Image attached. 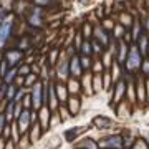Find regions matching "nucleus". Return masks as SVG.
Instances as JSON below:
<instances>
[{
	"instance_id": "nucleus-1",
	"label": "nucleus",
	"mask_w": 149,
	"mask_h": 149,
	"mask_svg": "<svg viewBox=\"0 0 149 149\" xmlns=\"http://www.w3.org/2000/svg\"><path fill=\"white\" fill-rule=\"evenodd\" d=\"M141 52H139V48H138V45H131L129 47V52H128V56H126V60H124V63H126V66H128V70H138V68H141Z\"/></svg>"
},
{
	"instance_id": "nucleus-2",
	"label": "nucleus",
	"mask_w": 149,
	"mask_h": 149,
	"mask_svg": "<svg viewBox=\"0 0 149 149\" xmlns=\"http://www.w3.org/2000/svg\"><path fill=\"white\" fill-rule=\"evenodd\" d=\"M12 27H13V15H7L5 20L0 23V47H3L5 42L8 40L12 33Z\"/></svg>"
},
{
	"instance_id": "nucleus-3",
	"label": "nucleus",
	"mask_w": 149,
	"mask_h": 149,
	"mask_svg": "<svg viewBox=\"0 0 149 149\" xmlns=\"http://www.w3.org/2000/svg\"><path fill=\"white\" fill-rule=\"evenodd\" d=\"M93 38H95L96 42H100L103 45V47L106 48L108 45H109V42H111V38L108 37V33H106V30L98 23V25H95L93 27Z\"/></svg>"
},
{
	"instance_id": "nucleus-4",
	"label": "nucleus",
	"mask_w": 149,
	"mask_h": 149,
	"mask_svg": "<svg viewBox=\"0 0 149 149\" xmlns=\"http://www.w3.org/2000/svg\"><path fill=\"white\" fill-rule=\"evenodd\" d=\"M56 73H58L60 80H66V78H68V73H70V61H68V58H66V55H65V53L60 55L58 66H56Z\"/></svg>"
},
{
	"instance_id": "nucleus-5",
	"label": "nucleus",
	"mask_w": 149,
	"mask_h": 149,
	"mask_svg": "<svg viewBox=\"0 0 149 149\" xmlns=\"http://www.w3.org/2000/svg\"><path fill=\"white\" fill-rule=\"evenodd\" d=\"M22 58H23V53H22V50H18V48L8 50L5 53V60L8 61V66H17V63L22 61Z\"/></svg>"
},
{
	"instance_id": "nucleus-6",
	"label": "nucleus",
	"mask_w": 149,
	"mask_h": 149,
	"mask_svg": "<svg viewBox=\"0 0 149 149\" xmlns=\"http://www.w3.org/2000/svg\"><path fill=\"white\" fill-rule=\"evenodd\" d=\"M43 12H42V7H33L32 8V15L28 17V23L30 25H35V27H42L43 23Z\"/></svg>"
},
{
	"instance_id": "nucleus-7",
	"label": "nucleus",
	"mask_w": 149,
	"mask_h": 149,
	"mask_svg": "<svg viewBox=\"0 0 149 149\" xmlns=\"http://www.w3.org/2000/svg\"><path fill=\"white\" fill-rule=\"evenodd\" d=\"M42 85L40 83H35L33 85V91H32V101H33V108L35 109H38V108L43 104V101H42Z\"/></svg>"
},
{
	"instance_id": "nucleus-8",
	"label": "nucleus",
	"mask_w": 149,
	"mask_h": 149,
	"mask_svg": "<svg viewBox=\"0 0 149 149\" xmlns=\"http://www.w3.org/2000/svg\"><path fill=\"white\" fill-rule=\"evenodd\" d=\"M30 121H32V116L28 111H22V114L18 116V129L20 133H27L28 126H30Z\"/></svg>"
},
{
	"instance_id": "nucleus-9",
	"label": "nucleus",
	"mask_w": 149,
	"mask_h": 149,
	"mask_svg": "<svg viewBox=\"0 0 149 149\" xmlns=\"http://www.w3.org/2000/svg\"><path fill=\"white\" fill-rule=\"evenodd\" d=\"M70 71L78 78V76H81V71H83V68H81V63H80V56L78 55H73V56H70Z\"/></svg>"
},
{
	"instance_id": "nucleus-10",
	"label": "nucleus",
	"mask_w": 149,
	"mask_h": 149,
	"mask_svg": "<svg viewBox=\"0 0 149 149\" xmlns=\"http://www.w3.org/2000/svg\"><path fill=\"white\" fill-rule=\"evenodd\" d=\"M128 45H126V42L124 40H119V43H118V55H116V60L118 63H124V60H126V56H128Z\"/></svg>"
},
{
	"instance_id": "nucleus-11",
	"label": "nucleus",
	"mask_w": 149,
	"mask_h": 149,
	"mask_svg": "<svg viewBox=\"0 0 149 149\" xmlns=\"http://www.w3.org/2000/svg\"><path fill=\"white\" fill-rule=\"evenodd\" d=\"M138 48H139V52H141V55L148 53V50H149V38H148L146 33H143V35L138 38Z\"/></svg>"
},
{
	"instance_id": "nucleus-12",
	"label": "nucleus",
	"mask_w": 149,
	"mask_h": 149,
	"mask_svg": "<svg viewBox=\"0 0 149 149\" xmlns=\"http://www.w3.org/2000/svg\"><path fill=\"white\" fill-rule=\"evenodd\" d=\"M95 124L100 129H108L113 124V121L111 119H108V118H104V116H100V118H96L95 119Z\"/></svg>"
},
{
	"instance_id": "nucleus-13",
	"label": "nucleus",
	"mask_w": 149,
	"mask_h": 149,
	"mask_svg": "<svg viewBox=\"0 0 149 149\" xmlns=\"http://www.w3.org/2000/svg\"><path fill=\"white\" fill-rule=\"evenodd\" d=\"M80 52H81L83 55H88V56H91V55H93V47H91V40H83Z\"/></svg>"
},
{
	"instance_id": "nucleus-14",
	"label": "nucleus",
	"mask_w": 149,
	"mask_h": 149,
	"mask_svg": "<svg viewBox=\"0 0 149 149\" xmlns=\"http://www.w3.org/2000/svg\"><path fill=\"white\" fill-rule=\"evenodd\" d=\"M103 146H114V148H121V146H123L121 138H119V136H111L109 139H106V141L103 143Z\"/></svg>"
},
{
	"instance_id": "nucleus-15",
	"label": "nucleus",
	"mask_w": 149,
	"mask_h": 149,
	"mask_svg": "<svg viewBox=\"0 0 149 149\" xmlns=\"http://www.w3.org/2000/svg\"><path fill=\"white\" fill-rule=\"evenodd\" d=\"M17 71H18V68H17V66H12V68L7 71V74L3 76V81H5V83H12V81L17 78Z\"/></svg>"
},
{
	"instance_id": "nucleus-16",
	"label": "nucleus",
	"mask_w": 149,
	"mask_h": 149,
	"mask_svg": "<svg viewBox=\"0 0 149 149\" xmlns=\"http://www.w3.org/2000/svg\"><path fill=\"white\" fill-rule=\"evenodd\" d=\"M56 95H58V98L61 100V101H66V96H68V88L63 85H58L56 86Z\"/></svg>"
},
{
	"instance_id": "nucleus-17",
	"label": "nucleus",
	"mask_w": 149,
	"mask_h": 149,
	"mask_svg": "<svg viewBox=\"0 0 149 149\" xmlns=\"http://www.w3.org/2000/svg\"><path fill=\"white\" fill-rule=\"evenodd\" d=\"M81 35H83L85 40H91V38H93V27H91L90 23H85V25H83V33H81Z\"/></svg>"
},
{
	"instance_id": "nucleus-18",
	"label": "nucleus",
	"mask_w": 149,
	"mask_h": 149,
	"mask_svg": "<svg viewBox=\"0 0 149 149\" xmlns=\"http://www.w3.org/2000/svg\"><path fill=\"white\" fill-rule=\"evenodd\" d=\"M13 111H15V101H8V106H7V109H5L7 121H10L12 118H13Z\"/></svg>"
},
{
	"instance_id": "nucleus-19",
	"label": "nucleus",
	"mask_w": 149,
	"mask_h": 149,
	"mask_svg": "<svg viewBox=\"0 0 149 149\" xmlns=\"http://www.w3.org/2000/svg\"><path fill=\"white\" fill-rule=\"evenodd\" d=\"M42 123H43V128L45 126H48V119H50V109H48V106H43L42 108Z\"/></svg>"
},
{
	"instance_id": "nucleus-20",
	"label": "nucleus",
	"mask_w": 149,
	"mask_h": 149,
	"mask_svg": "<svg viewBox=\"0 0 149 149\" xmlns=\"http://www.w3.org/2000/svg\"><path fill=\"white\" fill-rule=\"evenodd\" d=\"M15 95H17V86H15V85H10L8 88H7V95H5V98L8 100V101H13Z\"/></svg>"
},
{
	"instance_id": "nucleus-21",
	"label": "nucleus",
	"mask_w": 149,
	"mask_h": 149,
	"mask_svg": "<svg viewBox=\"0 0 149 149\" xmlns=\"http://www.w3.org/2000/svg\"><path fill=\"white\" fill-rule=\"evenodd\" d=\"M91 47H93V53H98V55H101L103 50H104V47H103L100 42H96L95 38L91 40Z\"/></svg>"
},
{
	"instance_id": "nucleus-22",
	"label": "nucleus",
	"mask_w": 149,
	"mask_h": 149,
	"mask_svg": "<svg viewBox=\"0 0 149 149\" xmlns=\"http://www.w3.org/2000/svg\"><path fill=\"white\" fill-rule=\"evenodd\" d=\"M68 91H71V93H76V91L80 90V83L74 80V78H70V83H68Z\"/></svg>"
},
{
	"instance_id": "nucleus-23",
	"label": "nucleus",
	"mask_w": 149,
	"mask_h": 149,
	"mask_svg": "<svg viewBox=\"0 0 149 149\" xmlns=\"http://www.w3.org/2000/svg\"><path fill=\"white\" fill-rule=\"evenodd\" d=\"M80 63H81V68H90L91 66V56H88V55L80 56Z\"/></svg>"
},
{
	"instance_id": "nucleus-24",
	"label": "nucleus",
	"mask_w": 149,
	"mask_h": 149,
	"mask_svg": "<svg viewBox=\"0 0 149 149\" xmlns=\"http://www.w3.org/2000/svg\"><path fill=\"white\" fill-rule=\"evenodd\" d=\"M123 93H124V83H123V81H119V83H118V88H116V96H114V100H116V101L121 98Z\"/></svg>"
},
{
	"instance_id": "nucleus-25",
	"label": "nucleus",
	"mask_w": 149,
	"mask_h": 149,
	"mask_svg": "<svg viewBox=\"0 0 149 149\" xmlns=\"http://www.w3.org/2000/svg\"><path fill=\"white\" fill-rule=\"evenodd\" d=\"M78 108H80V101H78V100H70V111L71 113H76L78 111Z\"/></svg>"
},
{
	"instance_id": "nucleus-26",
	"label": "nucleus",
	"mask_w": 149,
	"mask_h": 149,
	"mask_svg": "<svg viewBox=\"0 0 149 149\" xmlns=\"http://www.w3.org/2000/svg\"><path fill=\"white\" fill-rule=\"evenodd\" d=\"M141 71H143V74H146V76H149V60L146 58L141 63Z\"/></svg>"
},
{
	"instance_id": "nucleus-27",
	"label": "nucleus",
	"mask_w": 149,
	"mask_h": 149,
	"mask_svg": "<svg viewBox=\"0 0 149 149\" xmlns=\"http://www.w3.org/2000/svg\"><path fill=\"white\" fill-rule=\"evenodd\" d=\"M40 126H38V124H35V126H33V131H32V134H30V138H32V141L33 143H35V141H37L38 139V136H40Z\"/></svg>"
},
{
	"instance_id": "nucleus-28",
	"label": "nucleus",
	"mask_w": 149,
	"mask_h": 149,
	"mask_svg": "<svg viewBox=\"0 0 149 149\" xmlns=\"http://www.w3.org/2000/svg\"><path fill=\"white\" fill-rule=\"evenodd\" d=\"M37 81V74H27V80H25V85H33Z\"/></svg>"
},
{
	"instance_id": "nucleus-29",
	"label": "nucleus",
	"mask_w": 149,
	"mask_h": 149,
	"mask_svg": "<svg viewBox=\"0 0 149 149\" xmlns=\"http://www.w3.org/2000/svg\"><path fill=\"white\" fill-rule=\"evenodd\" d=\"M18 71H20L22 76H27V74H30V68H28L27 65H23V66H20L18 68Z\"/></svg>"
},
{
	"instance_id": "nucleus-30",
	"label": "nucleus",
	"mask_w": 149,
	"mask_h": 149,
	"mask_svg": "<svg viewBox=\"0 0 149 149\" xmlns=\"http://www.w3.org/2000/svg\"><path fill=\"white\" fill-rule=\"evenodd\" d=\"M138 95H139L141 100L144 98V85H143V81H139V83H138Z\"/></svg>"
},
{
	"instance_id": "nucleus-31",
	"label": "nucleus",
	"mask_w": 149,
	"mask_h": 149,
	"mask_svg": "<svg viewBox=\"0 0 149 149\" xmlns=\"http://www.w3.org/2000/svg\"><path fill=\"white\" fill-rule=\"evenodd\" d=\"M22 114V106L18 104V103H15V111H13V118H17L18 119V116Z\"/></svg>"
},
{
	"instance_id": "nucleus-32",
	"label": "nucleus",
	"mask_w": 149,
	"mask_h": 149,
	"mask_svg": "<svg viewBox=\"0 0 149 149\" xmlns=\"http://www.w3.org/2000/svg\"><path fill=\"white\" fill-rule=\"evenodd\" d=\"M50 91H52V103H50V106L55 108V106H56V98H55V88H52V86H50Z\"/></svg>"
},
{
	"instance_id": "nucleus-33",
	"label": "nucleus",
	"mask_w": 149,
	"mask_h": 149,
	"mask_svg": "<svg viewBox=\"0 0 149 149\" xmlns=\"http://www.w3.org/2000/svg\"><path fill=\"white\" fill-rule=\"evenodd\" d=\"M30 101H32V98H30V96H25V100H23V106L28 108L30 106Z\"/></svg>"
},
{
	"instance_id": "nucleus-34",
	"label": "nucleus",
	"mask_w": 149,
	"mask_h": 149,
	"mask_svg": "<svg viewBox=\"0 0 149 149\" xmlns=\"http://www.w3.org/2000/svg\"><path fill=\"white\" fill-rule=\"evenodd\" d=\"M48 2H50V0H35V3H37L38 7L40 5H48Z\"/></svg>"
},
{
	"instance_id": "nucleus-35",
	"label": "nucleus",
	"mask_w": 149,
	"mask_h": 149,
	"mask_svg": "<svg viewBox=\"0 0 149 149\" xmlns=\"http://www.w3.org/2000/svg\"><path fill=\"white\" fill-rule=\"evenodd\" d=\"M5 116H0V133H2V129H3V124H5Z\"/></svg>"
},
{
	"instance_id": "nucleus-36",
	"label": "nucleus",
	"mask_w": 149,
	"mask_h": 149,
	"mask_svg": "<svg viewBox=\"0 0 149 149\" xmlns=\"http://www.w3.org/2000/svg\"><path fill=\"white\" fill-rule=\"evenodd\" d=\"M143 25H144V28H146V32H149V15L146 17V20H144Z\"/></svg>"
},
{
	"instance_id": "nucleus-37",
	"label": "nucleus",
	"mask_w": 149,
	"mask_h": 149,
	"mask_svg": "<svg viewBox=\"0 0 149 149\" xmlns=\"http://www.w3.org/2000/svg\"><path fill=\"white\" fill-rule=\"evenodd\" d=\"M8 134H10V128H8V126H7V128L3 129V136H5V138H7V136H8Z\"/></svg>"
},
{
	"instance_id": "nucleus-38",
	"label": "nucleus",
	"mask_w": 149,
	"mask_h": 149,
	"mask_svg": "<svg viewBox=\"0 0 149 149\" xmlns=\"http://www.w3.org/2000/svg\"><path fill=\"white\" fill-rule=\"evenodd\" d=\"M2 86H3V81L0 80V90H2Z\"/></svg>"
},
{
	"instance_id": "nucleus-39",
	"label": "nucleus",
	"mask_w": 149,
	"mask_h": 149,
	"mask_svg": "<svg viewBox=\"0 0 149 149\" xmlns=\"http://www.w3.org/2000/svg\"><path fill=\"white\" fill-rule=\"evenodd\" d=\"M80 2H88V0H80Z\"/></svg>"
},
{
	"instance_id": "nucleus-40",
	"label": "nucleus",
	"mask_w": 149,
	"mask_h": 149,
	"mask_svg": "<svg viewBox=\"0 0 149 149\" xmlns=\"http://www.w3.org/2000/svg\"><path fill=\"white\" fill-rule=\"evenodd\" d=\"M148 53H149V50H148Z\"/></svg>"
}]
</instances>
